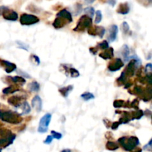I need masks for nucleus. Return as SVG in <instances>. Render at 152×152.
Here are the masks:
<instances>
[{
  "instance_id": "nucleus-1",
  "label": "nucleus",
  "mask_w": 152,
  "mask_h": 152,
  "mask_svg": "<svg viewBox=\"0 0 152 152\" xmlns=\"http://www.w3.org/2000/svg\"><path fill=\"white\" fill-rule=\"evenodd\" d=\"M0 120L7 123L16 125L22 123L23 119L20 114L14 111L0 110Z\"/></svg>"
},
{
  "instance_id": "nucleus-2",
  "label": "nucleus",
  "mask_w": 152,
  "mask_h": 152,
  "mask_svg": "<svg viewBox=\"0 0 152 152\" xmlns=\"http://www.w3.org/2000/svg\"><path fill=\"white\" fill-rule=\"evenodd\" d=\"M118 142L125 151L131 152L139 145L140 140L134 136L122 137L118 139Z\"/></svg>"
},
{
  "instance_id": "nucleus-3",
  "label": "nucleus",
  "mask_w": 152,
  "mask_h": 152,
  "mask_svg": "<svg viewBox=\"0 0 152 152\" xmlns=\"http://www.w3.org/2000/svg\"><path fill=\"white\" fill-rule=\"evenodd\" d=\"M132 94H136L139 96L144 102H148L151 99V88H143L142 87L139 86H136L133 89V92Z\"/></svg>"
},
{
  "instance_id": "nucleus-4",
  "label": "nucleus",
  "mask_w": 152,
  "mask_h": 152,
  "mask_svg": "<svg viewBox=\"0 0 152 152\" xmlns=\"http://www.w3.org/2000/svg\"><path fill=\"white\" fill-rule=\"evenodd\" d=\"M92 19H91L89 16H86V15H83L81 16L80 19L77 22V25L76 28H74V31H84L85 30L88 29L92 26Z\"/></svg>"
},
{
  "instance_id": "nucleus-5",
  "label": "nucleus",
  "mask_w": 152,
  "mask_h": 152,
  "mask_svg": "<svg viewBox=\"0 0 152 152\" xmlns=\"http://www.w3.org/2000/svg\"><path fill=\"white\" fill-rule=\"evenodd\" d=\"M52 115L49 113L45 114L41 119H40L39 123L38 126V131L39 133L44 134L47 132V131L48 130L49 124L50 123V120H51Z\"/></svg>"
},
{
  "instance_id": "nucleus-6",
  "label": "nucleus",
  "mask_w": 152,
  "mask_h": 152,
  "mask_svg": "<svg viewBox=\"0 0 152 152\" xmlns=\"http://www.w3.org/2000/svg\"><path fill=\"white\" fill-rule=\"evenodd\" d=\"M141 65V61L139 59H132L129 62L128 65L126 66V69L123 71L126 77H133L135 74V71L137 69L138 67Z\"/></svg>"
},
{
  "instance_id": "nucleus-7",
  "label": "nucleus",
  "mask_w": 152,
  "mask_h": 152,
  "mask_svg": "<svg viewBox=\"0 0 152 152\" xmlns=\"http://www.w3.org/2000/svg\"><path fill=\"white\" fill-rule=\"evenodd\" d=\"M39 22V19L37 16L28 13H23L20 16V23L22 25H31Z\"/></svg>"
},
{
  "instance_id": "nucleus-8",
  "label": "nucleus",
  "mask_w": 152,
  "mask_h": 152,
  "mask_svg": "<svg viewBox=\"0 0 152 152\" xmlns=\"http://www.w3.org/2000/svg\"><path fill=\"white\" fill-rule=\"evenodd\" d=\"M123 66H124V62H123V60L120 58H117L109 62L108 65V69L111 72H115L121 69Z\"/></svg>"
},
{
  "instance_id": "nucleus-9",
  "label": "nucleus",
  "mask_w": 152,
  "mask_h": 152,
  "mask_svg": "<svg viewBox=\"0 0 152 152\" xmlns=\"http://www.w3.org/2000/svg\"><path fill=\"white\" fill-rule=\"evenodd\" d=\"M4 17V19L8 21H16L18 19V13L17 12H16L15 10H11V9H9L7 7H6L4 10V11L2 12V14H1Z\"/></svg>"
},
{
  "instance_id": "nucleus-10",
  "label": "nucleus",
  "mask_w": 152,
  "mask_h": 152,
  "mask_svg": "<svg viewBox=\"0 0 152 152\" xmlns=\"http://www.w3.org/2000/svg\"><path fill=\"white\" fill-rule=\"evenodd\" d=\"M0 66L2 67L4 71H5V72L7 73V74H10V73L13 72L16 69V64L2 59H0Z\"/></svg>"
},
{
  "instance_id": "nucleus-11",
  "label": "nucleus",
  "mask_w": 152,
  "mask_h": 152,
  "mask_svg": "<svg viewBox=\"0 0 152 152\" xmlns=\"http://www.w3.org/2000/svg\"><path fill=\"white\" fill-rule=\"evenodd\" d=\"M25 99H26V97H25V96L14 95V96H11L10 97H9L7 99V102L10 105H13L15 108H18V107L21 106V105L22 104V101L25 102Z\"/></svg>"
},
{
  "instance_id": "nucleus-12",
  "label": "nucleus",
  "mask_w": 152,
  "mask_h": 152,
  "mask_svg": "<svg viewBox=\"0 0 152 152\" xmlns=\"http://www.w3.org/2000/svg\"><path fill=\"white\" fill-rule=\"evenodd\" d=\"M118 34V26L117 25H112L110 26L108 30V41L110 42H113L116 40Z\"/></svg>"
},
{
  "instance_id": "nucleus-13",
  "label": "nucleus",
  "mask_w": 152,
  "mask_h": 152,
  "mask_svg": "<svg viewBox=\"0 0 152 152\" xmlns=\"http://www.w3.org/2000/svg\"><path fill=\"white\" fill-rule=\"evenodd\" d=\"M31 104H32V106L34 107V109L37 111V112H40L42 109V100L41 97L38 95H36L33 98Z\"/></svg>"
},
{
  "instance_id": "nucleus-14",
  "label": "nucleus",
  "mask_w": 152,
  "mask_h": 152,
  "mask_svg": "<svg viewBox=\"0 0 152 152\" xmlns=\"http://www.w3.org/2000/svg\"><path fill=\"white\" fill-rule=\"evenodd\" d=\"M56 17L62 18V19H65L67 22L69 23V22H71L73 21L72 15H71V12L68 11L66 9H62L60 11H59L56 14Z\"/></svg>"
},
{
  "instance_id": "nucleus-15",
  "label": "nucleus",
  "mask_w": 152,
  "mask_h": 152,
  "mask_svg": "<svg viewBox=\"0 0 152 152\" xmlns=\"http://www.w3.org/2000/svg\"><path fill=\"white\" fill-rule=\"evenodd\" d=\"M14 134L12 133V132L4 126L1 122H0V137L2 138H8L14 136Z\"/></svg>"
},
{
  "instance_id": "nucleus-16",
  "label": "nucleus",
  "mask_w": 152,
  "mask_h": 152,
  "mask_svg": "<svg viewBox=\"0 0 152 152\" xmlns=\"http://www.w3.org/2000/svg\"><path fill=\"white\" fill-rule=\"evenodd\" d=\"M116 113H118V114H121L122 117H120V125L121 124H126V123H129V122L132 120V117H131V113L127 112V111H116Z\"/></svg>"
},
{
  "instance_id": "nucleus-17",
  "label": "nucleus",
  "mask_w": 152,
  "mask_h": 152,
  "mask_svg": "<svg viewBox=\"0 0 152 152\" xmlns=\"http://www.w3.org/2000/svg\"><path fill=\"white\" fill-rule=\"evenodd\" d=\"M16 134L14 136L8 138H2L0 137V148H4L8 147L9 145H10L11 144H13V141L16 139Z\"/></svg>"
},
{
  "instance_id": "nucleus-18",
  "label": "nucleus",
  "mask_w": 152,
  "mask_h": 152,
  "mask_svg": "<svg viewBox=\"0 0 152 152\" xmlns=\"http://www.w3.org/2000/svg\"><path fill=\"white\" fill-rule=\"evenodd\" d=\"M114 49L113 48H108V49L105 50V51L102 52L99 54V57L103 59H111L114 57Z\"/></svg>"
},
{
  "instance_id": "nucleus-19",
  "label": "nucleus",
  "mask_w": 152,
  "mask_h": 152,
  "mask_svg": "<svg viewBox=\"0 0 152 152\" xmlns=\"http://www.w3.org/2000/svg\"><path fill=\"white\" fill-rule=\"evenodd\" d=\"M129 10H130V7H129V3L124 2V3H120L118 8H117V12L118 13H120V14L126 15L129 13Z\"/></svg>"
},
{
  "instance_id": "nucleus-20",
  "label": "nucleus",
  "mask_w": 152,
  "mask_h": 152,
  "mask_svg": "<svg viewBox=\"0 0 152 152\" xmlns=\"http://www.w3.org/2000/svg\"><path fill=\"white\" fill-rule=\"evenodd\" d=\"M68 22H67L66 20L65 19H62V18H59V17H56V19H54V21L53 22V26L56 29H59V28H62L63 27H65V25L68 24Z\"/></svg>"
},
{
  "instance_id": "nucleus-21",
  "label": "nucleus",
  "mask_w": 152,
  "mask_h": 152,
  "mask_svg": "<svg viewBox=\"0 0 152 152\" xmlns=\"http://www.w3.org/2000/svg\"><path fill=\"white\" fill-rule=\"evenodd\" d=\"M73 89H74V86H71V85H70V86H66V87H63V88H59V92L61 94V95H62L63 97L66 98V97H68V95H69V94L72 91Z\"/></svg>"
},
{
  "instance_id": "nucleus-22",
  "label": "nucleus",
  "mask_w": 152,
  "mask_h": 152,
  "mask_svg": "<svg viewBox=\"0 0 152 152\" xmlns=\"http://www.w3.org/2000/svg\"><path fill=\"white\" fill-rule=\"evenodd\" d=\"M19 91H20V88L18 87V86H13V85H11V86H8V87L3 89L2 93L4 94H11Z\"/></svg>"
},
{
  "instance_id": "nucleus-23",
  "label": "nucleus",
  "mask_w": 152,
  "mask_h": 152,
  "mask_svg": "<svg viewBox=\"0 0 152 152\" xmlns=\"http://www.w3.org/2000/svg\"><path fill=\"white\" fill-rule=\"evenodd\" d=\"M7 78L10 79V81L13 82V83L16 84V86H17V85L23 86L25 83H26V80H25L22 77L16 76V77H7Z\"/></svg>"
},
{
  "instance_id": "nucleus-24",
  "label": "nucleus",
  "mask_w": 152,
  "mask_h": 152,
  "mask_svg": "<svg viewBox=\"0 0 152 152\" xmlns=\"http://www.w3.org/2000/svg\"><path fill=\"white\" fill-rule=\"evenodd\" d=\"M114 107L116 108H129V102H125L124 100L122 99H117L114 102Z\"/></svg>"
},
{
  "instance_id": "nucleus-25",
  "label": "nucleus",
  "mask_w": 152,
  "mask_h": 152,
  "mask_svg": "<svg viewBox=\"0 0 152 152\" xmlns=\"http://www.w3.org/2000/svg\"><path fill=\"white\" fill-rule=\"evenodd\" d=\"M131 113L132 120H140L144 116V111L142 110H137L136 111H132Z\"/></svg>"
},
{
  "instance_id": "nucleus-26",
  "label": "nucleus",
  "mask_w": 152,
  "mask_h": 152,
  "mask_svg": "<svg viewBox=\"0 0 152 152\" xmlns=\"http://www.w3.org/2000/svg\"><path fill=\"white\" fill-rule=\"evenodd\" d=\"M122 48H122V56H123L124 60L127 62L129 57V54H130V50L127 45H124Z\"/></svg>"
},
{
  "instance_id": "nucleus-27",
  "label": "nucleus",
  "mask_w": 152,
  "mask_h": 152,
  "mask_svg": "<svg viewBox=\"0 0 152 152\" xmlns=\"http://www.w3.org/2000/svg\"><path fill=\"white\" fill-rule=\"evenodd\" d=\"M28 89L32 92H38L40 89V86L37 81H34L29 83L28 86Z\"/></svg>"
},
{
  "instance_id": "nucleus-28",
  "label": "nucleus",
  "mask_w": 152,
  "mask_h": 152,
  "mask_svg": "<svg viewBox=\"0 0 152 152\" xmlns=\"http://www.w3.org/2000/svg\"><path fill=\"white\" fill-rule=\"evenodd\" d=\"M119 147L120 146H119L118 143H117L116 142H113V141H108L105 145V148L109 151H115V150L118 149Z\"/></svg>"
},
{
  "instance_id": "nucleus-29",
  "label": "nucleus",
  "mask_w": 152,
  "mask_h": 152,
  "mask_svg": "<svg viewBox=\"0 0 152 152\" xmlns=\"http://www.w3.org/2000/svg\"><path fill=\"white\" fill-rule=\"evenodd\" d=\"M22 108V114H28L31 111V108L30 107L29 104L28 102L25 101V102H22V104L21 105Z\"/></svg>"
},
{
  "instance_id": "nucleus-30",
  "label": "nucleus",
  "mask_w": 152,
  "mask_h": 152,
  "mask_svg": "<svg viewBox=\"0 0 152 152\" xmlns=\"http://www.w3.org/2000/svg\"><path fill=\"white\" fill-rule=\"evenodd\" d=\"M84 12L85 13H86L85 15L89 16L91 19H92V18L94 17V16L95 10L93 7H87L86 8L84 9Z\"/></svg>"
},
{
  "instance_id": "nucleus-31",
  "label": "nucleus",
  "mask_w": 152,
  "mask_h": 152,
  "mask_svg": "<svg viewBox=\"0 0 152 152\" xmlns=\"http://www.w3.org/2000/svg\"><path fill=\"white\" fill-rule=\"evenodd\" d=\"M81 98L83 99H84L85 101H88L91 100V99H94L95 98L94 95L91 92H85L83 94H81Z\"/></svg>"
},
{
  "instance_id": "nucleus-32",
  "label": "nucleus",
  "mask_w": 152,
  "mask_h": 152,
  "mask_svg": "<svg viewBox=\"0 0 152 152\" xmlns=\"http://www.w3.org/2000/svg\"><path fill=\"white\" fill-rule=\"evenodd\" d=\"M117 83H118L119 86H123V85L125 86V84L127 83V77L126 76V74L123 72L122 73L121 75L120 76V77L117 80Z\"/></svg>"
},
{
  "instance_id": "nucleus-33",
  "label": "nucleus",
  "mask_w": 152,
  "mask_h": 152,
  "mask_svg": "<svg viewBox=\"0 0 152 152\" xmlns=\"http://www.w3.org/2000/svg\"><path fill=\"white\" fill-rule=\"evenodd\" d=\"M96 36L99 37V38H102L105 33V28L102 26H96Z\"/></svg>"
},
{
  "instance_id": "nucleus-34",
  "label": "nucleus",
  "mask_w": 152,
  "mask_h": 152,
  "mask_svg": "<svg viewBox=\"0 0 152 152\" xmlns=\"http://www.w3.org/2000/svg\"><path fill=\"white\" fill-rule=\"evenodd\" d=\"M68 73L70 74V76L73 78H77L80 76V72L78 71V70L75 69L74 68H68Z\"/></svg>"
},
{
  "instance_id": "nucleus-35",
  "label": "nucleus",
  "mask_w": 152,
  "mask_h": 152,
  "mask_svg": "<svg viewBox=\"0 0 152 152\" xmlns=\"http://www.w3.org/2000/svg\"><path fill=\"white\" fill-rule=\"evenodd\" d=\"M96 48L97 50H99V49H101V50H106V49H108L109 48V44H108V42L107 41H102V42L97 44Z\"/></svg>"
},
{
  "instance_id": "nucleus-36",
  "label": "nucleus",
  "mask_w": 152,
  "mask_h": 152,
  "mask_svg": "<svg viewBox=\"0 0 152 152\" xmlns=\"http://www.w3.org/2000/svg\"><path fill=\"white\" fill-rule=\"evenodd\" d=\"M95 13H96V18H95V21H94L95 24L100 23L102 19V13H101V10H96Z\"/></svg>"
},
{
  "instance_id": "nucleus-37",
  "label": "nucleus",
  "mask_w": 152,
  "mask_h": 152,
  "mask_svg": "<svg viewBox=\"0 0 152 152\" xmlns=\"http://www.w3.org/2000/svg\"><path fill=\"white\" fill-rule=\"evenodd\" d=\"M122 28H123V31L125 34H128L129 31H130V28H129V24L126 22H123V24H122Z\"/></svg>"
},
{
  "instance_id": "nucleus-38",
  "label": "nucleus",
  "mask_w": 152,
  "mask_h": 152,
  "mask_svg": "<svg viewBox=\"0 0 152 152\" xmlns=\"http://www.w3.org/2000/svg\"><path fill=\"white\" fill-rule=\"evenodd\" d=\"M50 134H51V136L53 137V139L60 140V139H62V134L59 133V132H55V131H51V132H50Z\"/></svg>"
},
{
  "instance_id": "nucleus-39",
  "label": "nucleus",
  "mask_w": 152,
  "mask_h": 152,
  "mask_svg": "<svg viewBox=\"0 0 152 152\" xmlns=\"http://www.w3.org/2000/svg\"><path fill=\"white\" fill-rule=\"evenodd\" d=\"M16 44L18 45V47H19V48H21V49H23V50H28L29 49H28V46L25 43L22 42H20V41H16Z\"/></svg>"
},
{
  "instance_id": "nucleus-40",
  "label": "nucleus",
  "mask_w": 152,
  "mask_h": 152,
  "mask_svg": "<svg viewBox=\"0 0 152 152\" xmlns=\"http://www.w3.org/2000/svg\"><path fill=\"white\" fill-rule=\"evenodd\" d=\"M139 104L140 101L137 99H134V100H133V102L130 103V108H133L134 109L138 110V108H139Z\"/></svg>"
},
{
  "instance_id": "nucleus-41",
  "label": "nucleus",
  "mask_w": 152,
  "mask_h": 152,
  "mask_svg": "<svg viewBox=\"0 0 152 152\" xmlns=\"http://www.w3.org/2000/svg\"><path fill=\"white\" fill-rule=\"evenodd\" d=\"M31 59H32L33 62H34V63H35L37 65H39L40 64V59H39V58L37 56V55H34V54L31 55Z\"/></svg>"
},
{
  "instance_id": "nucleus-42",
  "label": "nucleus",
  "mask_w": 152,
  "mask_h": 152,
  "mask_svg": "<svg viewBox=\"0 0 152 152\" xmlns=\"http://www.w3.org/2000/svg\"><path fill=\"white\" fill-rule=\"evenodd\" d=\"M120 122H114V123H111V128L112 130H116V129H118V127L120 126Z\"/></svg>"
},
{
  "instance_id": "nucleus-43",
  "label": "nucleus",
  "mask_w": 152,
  "mask_h": 152,
  "mask_svg": "<svg viewBox=\"0 0 152 152\" xmlns=\"http://www.w3.org/2000/svg\"><path fill=\"white\" fill-rule=\"evenodd\" d=\"M152 142V140H150V141L148 142V144H146V145L143 147V149L147 150V151H151V148H152V146H151L152 142Z\"/></svg>"
},
{
  "instance_id": "nucleus-44",
  "label": "nucleus",
  "mask_w": 152,
  "mask_h": 152,
  "mask_svg": "<svg viewBox=\"0 0 152 152\" xmlns=\"http://www.w3.org/2000/svg\"><path fill=\"white\" fill-rule=\"evenodd\" d=\"M152 71V65L151 63L147 64L146 66H145V73L146 74H151Z\"/></svg>"
},
{
  "instance_id": "nucleus-45",
  "label": "nucleus",
  "mask_w": 152,
  "mask_h": 152,
  "mask_svg": "<svg viewBox=\"0 0 152 152\" xmlns=\"http://www.w3.org/2000/svg\"><path fill=\"white\" fill-rule=\"evenodd\" d=\"M53 137L51 136V135H48V136L47 137V138H46L45 140L44 141V143L45 144H50L52 142V141H53Z\"/></svg>"
},
{
  "instance_id": "nucleus-46",
  "label": "nucleus",
  "mask_w": 152,
  "mask_h": 152,
  "mask_svg": "<svg viewBox=\"0 0 152 152\" xmlns=\"http://www.w3.org/2000/svg\"><path fill=\"white\" fill-rule=\"evenodd\" d=\"M76 5H77L76 6V7L77 8V11H76V12H77V13L76 15H78L79 13L82 11V4H80V3H77V4H76Z\"/></svg>"
},
{
  "instance_id": "nucleus-47",
  "label": "nucleus",
  "mask_w": 152,
  "mask_h": 152,
  "mask_svg": "<svg viewBox=\"0 0 152 152\" xmlns=\"http://www.w3.org/2000/svg\"><path fill=\"white\" fill-rule=\"evenodd\" d=\"M89 50H90L91 53L92 54H94V55L96 54V53H97V51H98V50H97V49H96V47L90 48V49H89Z\"/></svg>"
},
{
  "instance_id": "nucleus-48",
  "label": "nucleus",
  "mask_w": 152,
  "mask_h": 152,
  "mask_svg": "<svg viewBox=\"0 0 152 152\" xmlns=\"http://www.w3.org/2000/svg\"><path fill=\"white\" fill-rule=\"evenodd\" d=\"M103 122H104V123H105V126H106L108 129H109V126H108V125H110V126H111V122H110L108 120H107V119H105V120H103Z\"/></svg>"
},
{
  "instance_id": "nucleus-49",
  "label": "nucleus",
  "mask_w": 152,
  "mask_h": 152,
  "mask_svg": "<svg viewBox=\"0 0 152 152\" xmlns=\"http://www.w3.org/2000/svg\"><path fill=\"white\" fill-rule=\"evenodd\" d=\"M142 149L140 148H135L134 149L132 150L131 152H142Z\"/></svg>"
},
{
  "instance_id": "nucleus-50",
  "label": "nucleus",
  "mask_w": 152,
  "mask_h": 152,
  "mask_svg": "<svg viewBox=\"0 0 152 152\" xmlns=\"http://www.w3.org/2000/svg\"><path fill=\"white\" fill-rule=\"evenodd\" d=\"M5 8H6V7H4V6H2V7H0V15L2 14V12L4 11V10Z\"/></svg>"
},
{
  "instance_id": "nucleus-51",
  "label": "nucleus",
  "mask_w": 152,
  "mask_h": 152,
  "mask_svg": "<svg viewBox=\"0 0 152 152\" xmlns=\"http://www.w3.org/2000/svg\"><path fill=\"white\" fill-rule=\"evenodd\" d=\"M107 3H108V4H111V5L112 6H114V4H115V3H116V1H107Z\"/></svg>"
},
{
  "instance_id": "nucleus-52",
  "label": "nucleus",
  "mask_w": 152,
  "mask_h": 152,
  "mask_svg": "<svg viewBox=\"0 0 152 152\" xmlns=\"http://www.w3.org/2000/svg\"><path fill=\"white\" fill-rule=\"evenodd\" d=\"M61 152H71V149H63L62 151H61Z\"/></svg>"
},
{
  "instance_id": "nucleus-53",
  "label": "nucleus",
  "mask_w": 152,
  "mask_h": 152,
  "mask_svg": "<svg viewBox=\"0 0 152 152\" xmlns=\"http://www.w3.org/2000/svg\"><path fill=\"white\" fill-rule=\"evenodd\" d=\"M1 149H2V148H0V152H1Z\"/></svg>"
}]
</instances>
